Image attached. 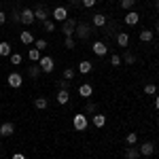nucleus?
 I'll return each instance as SVG.
<instances>
[{
    "instance_id": "nucleus-1",
    "label": "nucleus",
    "mask_w": 159,
    "mask_h": 159,
    "mask_svg": "<svg viewBox=\"0 0 159 159\" xmlns=\"http://www.w3.org/2000/svg\"><path fill=\"white\" fill-rule=\"evenodd\" d=\"M91 34V25L89 24H76V30H74V38L76 40H87Z\"/></svg>"
},
{
    "instance_id": "nucleus-2",
    "label": "nucleus",
    "mask_w": 159,
    "mask_h": 159,
    "mask_svg": "<svg viewBox=\"0 0 159 159\" xmlns=\"http://www.w3.org/2000/svg\"><path fill=\"white\" fill-rule=\"evenodd\" d=\"M76 19H72V17H68L64 24H61V32H64V36H74V30H76Z\"/></svg>"
},
{
    "instance_id": "nucleus-3",
    "label": "nucleus",
    "mask_w": 159,
    "mask_h": 159,
    "mask_svg": "<svg viewBox=\"0 0 159 159\" xmlns=\"http://www.w3.org/2000/svg\"><path fill=\"white\" fill-rule=\"evenodd\" d=\"M87 125H89V121H87L85 115H74V119H72V127L76 129V132H85Z\"/></svg>"
},
{
    "instance_id": "nucleus-4",
    "label": "nucleus",
    "mask_w": 159,
    "mask_h": 159,
    "mask_svg": "<svg viewBox=\"0 0 159 159\" xmlns=\"http://www.w3.org/2000/svg\"><path fill=\"white\" fill-rule=\"evenodd\" d=\"M38 66H40V70H43V72H53L55 61H53V57H49V55H43V57L38 60Z\"/></svg>"
},
{
    "instance_id": "nucleus-5",
    "label": "nucleus",
    "mask_w": 159,
    "mask_h": 159,
    "mask_svg": "<svg viewBox=\"0 0 159 159\" xmlns=\"http://www.w3.org/2000/svg\"><path fill=\"white\" fill-rule=\"evenodd\" d=\"M53 19L64 24V21L68 19V9H66V7H55V9H53Z\"/></svg>"
},
{
    "instance_id": "nucleus-6",
    "label": "nucleus",
    "mask_w": 159,
    "mask_h": 159,
    "mask_svg": "<svg viewBox=\"0 0 159 159\" xmlns=\"http://www.w3.org/2000/svg\"><path fill=\"white\" fill-rule=\"evenodd\" d=\"M7 83H9V87H13V89H17V87H21V83H24V79H21V74L11 72V74H9V79H7Z\"/></svg>"
},
{
    "instance_id": "nucleus-7",
    "label": "nucleus",
    "mask_w": 159,
    "mask_h": 159,
    "mask_svg": "<svg viewBox=\"0 0 159 159\" xmlns=\"http://www.w3.org/2000/svg\"><path fill=\"white\" fill-rule=\"evenodd\" d=\"M13 134H15V125H13L11 121L0 125V136H2V138H9V136H13Z\"/></svg>"
},
{
    "instance_id": "nucleus-8",
    "label": "nucleus",
    "mask_w": 159,
    "mask_h": 159,
    "mask_svg": "<svg viewBox=\"0 0 159 159\" xmlns=\"http://www.w3.org/2000/svg\"><path fill=\"white\" fill-rule=\"evenodd\" d=\"M34 11L32 9H21V24H25V25H30V24H34Z\"/></svg>"
},
{
    "instance_id": "nucleus-9",
    "label": "nucleus",
    "mask_w": 159,
    "mask_h": 159,
    "mask_svg": "<svg viewBox=\"0 0 159 159\" xmlns=\"http://www.w3.org/2000/svg\"><path fill=\"white\" fill-rule=\"evenodd\" d=\"M34 17H36L38 21H47V19H49V11H47L43 4H38L36 9H34Z\"/></svg>"
},
{
    "instance_id": "nucleus-10",
    "label": "nucleus",
    "mask_w": 159,
    "mask_h": 159,
    "mask_svg": "<svg viewBox=\"0 0 159 159\" xmlns=\"http://www.w3.org/2000/svg\"><path fill=\"white\" fill-rule=\"evenodd\" d=\"M91 49H93V53H96V55H100V57H104V55L108 53V47H106V45H104L102 40L93 43V45H91Z\"/></svg>"
},
{
    "instance_id": "nucleus-11",
    "label": "nucleus",
    "mask_w": 159,
    "mask_h": 159,
    "mask_svg": "<svg viewBox=\"0 0 159 159\" xmlns=\"http://www.w3.org/2000/svg\"><path fill=\"white\" fill-rule=\"evenodd\" d=\"M138 151H140V155H147V157H148V155L155 153V144H153V142H142Z\"/></svg>"
},
{
    "instance_id": "nucleus-12",
    "label": "nucleus",
    "mask_w": 159,
    "mask_h": 159,
    "mask_svg": "<svg viewBox=\"0 0 159 159\" xmlns=\"http://www.w3.org/2000/svg\"><path fill=\"white\" fill-rule=\"evenodd\" d=\"M91 93H93V87L89 85V83H83V85L79 87V96L81 98H91Z\"/></svg>"
},
{
    "instance_id": "nucleus-13",
    "label": "nucleus",
    "mask_w": 159,
    "mask_h": 159,
    "mask_svg": "<svg viewBox=\"0 0 159 159\" xmlns=\"http://www.w3.org/2000/svg\"><path fill=\"white\" fill-rule=\"evenodd\" d=\"M104 25H106L104 13H93V28H104Z\"/></svg>"
},
{
    "instance_id": "nucleus-14",
    "label": "nucleus",
    "mask_w": 159,
    "mask_h": 159,
    "mask_svg": "<svg viewBox=\"0 0 159 159\" xmlns=\"http://www.w3.org/2000/svg\"><path fill=\"white\" fill-rule=\"evenodd\" d=\"M138 21H140V15H138L136 11H129L127 15H125V24L127 25H136Z\"/></svg>"
},
{
    "instance_id": "nucleus-15",
    "label": "nucleus",
    "mask_w": 159,
    "mask_h": 159,
    "mask_svg": "<svg viewBox=\"0 0 159 159\" xmlns=\"http://www.w3.org/2000/svg\"><path fill=\"white\" fill-rule=\"evenodd\" d=\"M93 125H96V127H104V125H106V115H102V112H96V115H93Z\"/></svg>"
},
{
    "instance_id": "nucleus-16",
    "label": "nucleus",
    "mask_w": 159,
    "mask_h": 159,
    "mask_svg": "<svg viewBox=\"0 0 159 159\" xmlns=\"http://www.w3.org/2000/svg\"><path fill=\"white\" fill-rule=\"evenodd\" d=\"M138 157H140V151L134 144H129V148H125V159H138Z\"/></svg>"
},
{
    "instance_id": "nucleus-17",
    "label": "nucleus",
    "mask_w": 159,
    "mask_h": 159,
    "mask_svg": "<svg viewBox=\"0 0 159 159\" xmlns=\"http://www.w3.org/2000/svg\"><path fill=\"white\" fill-rule=\"evenodd\" d=\"M91 68H93V64L87 61V60H83L81 64H79V72H81V74H89V72H91Z\"/></svg>"
},
{
    "instance_id": "nucleus-18",
    "label": "nucleus",
    "mask_w": 159,
    "mask_h": 159,
    "mask_svg": "<svg viewBox=\"0 0 159 159\" xmlns=\"http://www.w3.org/2000/svg\"><path fill=\"white\" fill-rule=\"evenodd\" d=\"M68 100H70L68 89H60V91H57V104H68Z\"/></svg>"
},
{
    "instance_id": "nucleus-19",
    "label": "nucleus",
    "mask_w": 159,
    "mask_h": 159,
    "mask_svg": "<svg viewBox=\"0 0 159 159\" xmlns=\"http://www.w3.org/2000/svg\"><path fill=\"white\" fill-rule=\"evenodd\" d=\"M117 45H119V47H127V45H129V36H127L125 32H119V34H117Z\"/></svg>"
},
{
    "instance_id": "nucleus-20",
    "label": "nucleus",
    "mask_w": 159,
    "mask_h": 159,
    "mask_svg": "<svg viewBox=\"0 0 159 159\" xmlns=\"http://www.w3.org/2000/svg\"><path fill=\"white\" fill-rule=\"evenodd\" d=\"M28 57L32 60V64H38V60H40L43 55H40V51H38L36 47H34V49H30V51H28Z\"/></svg>"
},
{
    "instance_id": "nucleus-21",
    "label": "nucleus",
    "mask_w": 159,
    "mask_h": 159,
    "mask_svg": "<svg viewBox=\"0 0 159 159\" xmlns=\"http://www.w3.org/2000/svg\"><path fill=\"white\" fill-rule=\"evenodd\" d=\"M47 104H49V102H47V98H43V96H40V98H34V108L45 110V108H47Z\"/></svg>"
},
{
    "instance_id": "nucleus-22",
    "label": "nucleus",
    "mask_w": 159,
    "mask_h": 159,
    "mask_svg": "<svg viewBox=\"0 0 159 159\" xmlns=\"http://www.w3.org/2000/svg\"><path fill=\"white\" fill-rule=\"evenodd\" d=\"M19 38H21V43H24V45H32V43H34V36H32V34H30L28 30H24Z\"/></svg>"
},
{
    "instance_id": "nucleus-23",
    "label": "nucleus",
    "mask_w": 159,
    "mask_h": 159,
    "mask_svg": "<svg viewBox=\"0 0 159 159\" xmlns=\"http://www.w3.org/2000/svg\"><path fill=\"white\" fill-rule=\"evenodd\" d=\"M153 34H155L153 30H142L140 32V40L142 43H148V40H153Z\"/></svg>"
},
{
    "instance_id": "nucleus-24",
    "label": "nucleus",
    "mask_w": 159,
    "mask_h": 159,
    "mask_svg": "<svg viewBox=\"0 0 159 159\" xmlns=\"http://www.w3.org/2000/svg\"><path fill=\"white\" fill-rule=\"evenodd\" d=\"M40 72H43V70H40V66H38V64H32V66L28 68V74H30L32 79H36V76H38Z\"/></svg>"
},
{
    "instance_id": "nucleus-25",
    "label": "nucleus",
    "mask_w": 159,
    "mask_h": 159,
    "mask_svg": "<svg viewBox=\"0 0 159 159\" xmlns=\"http://www.w3.org/2000/svg\"><path fill=\"white\" fill-rule=\"evenodd\" d=\"M0 55H11V45H9L7 40L0 43Z\"/></svg>"
},
{
    "instance_id": "nucleus-26",
    "label": "nucleus",
    "mask_w": 159,
    "mask_h": 159,
    "mask_svg": "<svg viewBox=\"0 0 159 159\" xmlns=\"http://www.w3.org/2000/svg\"><path fill=\"white\" fill-rule=\"evenodd\" d=\"M64 47L74 49V47H76V38H74V36H66V38H64Z\"/></svg>"
},
{
    "instance_id": "nucleus-27",
    "label": "nucleus",
    "mask_w": 159,
    "mask_h": 159,
    "mask_svg": "<svg viewBox=\"0 0 159 159\" xmlns=\"http://www.w3.org/2000/svg\"><path fill=\"white\" fill-rule=\"evenodd\" d=\"M43 30L45 32H55V24L51 19H47V21H43Z\"/></svg>"
},
{
    "instance_id": "nucleus-28",
    "label": "nucleus",
    "mask_w": 159,
    "mask_h": 159,
    "mask_svg": "<svg viewBox=\"0 0 159 159\" xmlns=\"http://www.w3.org/2000/svg\"><path fill=\"white\" fill-rule=\"evenodd\" d=\"M136 4V0H121V9H125V11H132Z\"/></svg>"
},
{
    "instance_id": "nucleus-29",
    "label": "nucleus",
    "mask_w": 159,
    "mask_h": 159,
    "mask_svg": "<svg viewBox=\"0 0 159 159\" xmlns=\"http://www.w3.org/2000/svg\"><path fill=\"white\" fill-rule=\"evenodd\" d=\"M34 47H36L38 51H45L47 47H49V45H47V40H45V38H38L36 43H34Z\"/></svg>"
},
{
    "instance_id": "nucleus-30",
    "label": "nucleus",
    "mask_w": 159,
    "mask_h": 159,
    "mask_svg": "<svg viewBox=\"0 0 159 159\" xmlns=\"http://www.w3.org/2000/svg\"><path fill=\"white\" fill-rule=\"evenodd\" d=\"M144 93H147V96H155V93H157V85L148 83V85L144 87Z\"/></svg>"
},
{
    "instance_id": "nucleus-31",
    "label": "nucleus",
    "mask_w": 159,
    "mask_h": 159,
    "mask_svg": "<svg viewBox=\"0 0 159 159\" xmlns=\"http://www.w3.org/2000/svg\"><path fill=\"white\" fill-rule=\"evenodd\" d=\"M121 64H123V60L119 55H112V57H110V66H112V68H119Z\"/></svg>"
},
{
    "instance_id": "nucleus-32",
    "label": "nucleus",
    "mask_w": 159,
    "mask_h": 159,
    "mask_svg": "<svg viewBox=\"0 0 159 159\" xmlns=\"http://www.w3.org/2000/svg\"><path fill=\"white\" fill-rule=\"evenodd\" d=\"M11 21L13 24H19V21H21V11H13L11 13Z\"/></svg>"
},
{
    "instance_id": "nucleus-33",
    "label": "nucleus",
    "mask_w": 159,
    "mask_h": 159,
    "mask_svg": "<svg viewBox=\"0 0 159 159\" xmlns=\"http://www.w3.org/2000/svg\"><path fill=\"white\" fill-rule=\"evenodd\" d=\"M121 60L125 61V64H134V61H136V57H134V53H129V51H127V53H125V55H123Z\"/></svg>"
},
{
    "instance_id": "nucleus-34",
    "label": "nucleus",
    "mask_w": 159,
    "mask_h": 159,
    "mask_svg": "<svg viewBox=\"0 0 159 159\" xmlns=\"http://www.w3.org/2000/svg\"><path fill=\"white\" fill-rule=\"evenodd\" d=\"M136 142H138V134L136 132H129L127 134V144H136Z\"/></svg>"
},
{
    "instance_id": "nucleus-35",
    "label": "nucleus",
    "mask_w": 159,
    "mask_h": 159,
    "mask_svg": "<svg viewBox=\"0 0 159 159\" xmlns=\"http://www.w3.org/2000/svg\"><path fill=\"white\" fill-rule=\"evenodd\" d=\"M96 110H98V106H96L93 102H89V104H87V108H85V112H87V115H96Z\"/></svg>"
},
{
    "instance_id": "nucleus-36",
    "label": "nucleus",
    "mask_w": 159,
    "mask_h": 159,
    "mask_svg": "<svg viewBox=\"0 0 159 159\" xmlns=\"http://www.w3.org/2000/svg\"><path fill=\"white\" fill-rule=\"evenodd\" d=\"M9 57H11V64H15V66H17V64H21V55H19V53H11Z\"/></svg>"
},
{
    "instance_id": "nucleus-37",
    "label": "nucleus",
    "mask_w": 159,
    "mask_h": 159,
    "mask_svg": "<svg viewBox=\"0 0 159 159\" xmlns=\"http://www.w3.org/2000/svg\"><path fill=\"white\" fill-rule=\"evenodd\" d=\"M64 79H66V81L74 79V68H66V70H64Z\"/></svg>"
},
{
    "instance_id": "nucleus-38",
    "label": "nucleus",
    "mask_w": 159,
    "mask_h": 159,
    "mask_svg": "<svg viewBox=\"0 0 159 159\" xmlns=\"http://www.w3.org/2000/svg\"><path fill=\"white\" fill-rule=\"evenodd\" d=\"M57 85H60V89H68V87H70V81H66V79H61V81L57 83Z\"/></svg>"
},
{
    "instance_id": "nucleus-39",
    "label": "nucleus",
    "mask_w": 159,
    "mask_h": 159,
    "mask_svg": "<svg viewBox=\"0 0 159 159\" xmlns=\"http://www.w3.org/2000/svg\"><path fill=\"white\" fill-rule=\"evenodd\" d=\"M81 2H83V7H85V9H91V7L96 4V0H81Z\"/></svg>"
},
{
    "instance_id": "nucleus-40",
    "label": "nucleus",
    "mask_w": 159,
    "mask_h": 159,
    "mask_svg": "<svg viewBox=\"0 0 159 159\" xmlns=\"http://www.w3.org/2000/svg\"><path fill=\"white\" fill-rule=\"evenodd\" d=\"M4 21H7V13H2V11H0V25L4 24Z\"/></svg>"
},
{
    "instance_id": "nucleus-41",
    "label": "nucleus",
    "mask_w": 159,
    "mask_h": 159,
    "mask_svg": "<svg viewBox=\"0 0 159 159\" xmlns=\"http://www.w3.org/2000/svg\"><path fill=\"white\" fill-rule=\"evenodd\" d=\"M11 159H25V155H21V153H15Z\"/></svg>"
},
{
    "instance_id": "nucleus-42",
    "label": "nucleus",
    "mask_w": 159,
    "mask_h": 159,
    "mask_svg": "<svg viewBox=\"0 0 159 159\" xmlns=\"http://www.w3.org/2000/svg\"><path fill=\"white\" fill-rule=\"evenodd\" d=\"M155 108L159 110V96H155Z\"/></svg>"
},
{
    "instance_id": "nucleus-43",
    "label": "nucleus",
    "mask_w": 159,
    "mask_h": 159,
    "mask_svg": "<svg viewBox=\"0 0 159 159\" xmlns=\"http://www.w3.org/2000/svg\"><path fill=\"white\" fill-rule=\"evenodd\" d=\"M153 32H157V34H159V21L155 24V30H153Z\"/></svg>"
},
{
    "instance_id": "nucleus-44",
    "label": "nucleus",
    "mask_w": 159,
    "mask_h": 159,
    "mask_svg": "<svg viewBox=\"0 0 159 159\" xmlns=\"http://www.w3.org/2000/svg\"><path fill=\"white\" fill-rule=\"evenodd\" d=\"M155 7H157V11H159V0H157V2H155Z\"/></svg>"
},
{
    "instance_id": "nucleus-45",
    "label": "nucleus",
    "mask_w": 159,
    "mask_h": 159,
    "mask_svg": "<svg viewBox=\"0 0 159 159\" xmlns=\"http://www.w3.org/2000/svg\"><path fill=\"white\" fill-rule=\"evenodd\" d=\"M0 11H2V2H0Z\"/></svg>"
}]
</instances>
